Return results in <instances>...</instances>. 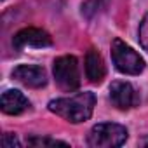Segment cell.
Listing matches in <instances>:
<instances>
[{
    "mask_svg": "<svg viewBox=\"0 0 148 148\" xmlns=\"http://www.w3.org/2000/svg\"><path fill=\"white\" fill-rule=\"evenodd\" d=\"M12 44L16 49H25V47H35V49H44V47H51L52 45V38L45 30L40 28H23L19 30L14 38Z\"/></svg>",
    "mask_w": 148,
    "mask_h": 148,
    "instance_id": "6",
    "label": "cell"
},
{
    "mask_svg": "<svg viewBox=\"0 0 148 148\" xmlns=\"http://www.w3.org/2000/svg\"><path fill=\"white\" fill-rule=\"evenodd\" d=\"M99 5H101V0H87V2L82 4V14L86 18H92L99 11Z\"/></svg>",
    "mask_w": 148,
    "mask_h": 148,
    "instance_id": "12",
    "label": "cell"
},
{
    "mask_svg": "<svg viewBox=\"0 0 148 148\" xmlns=\"http://www.w3.org/2000/svg\"><path fill=\"white\" fill-rule=\"evenodd\" d=\"M0 106H2V112L7 113V115H19V113H23L30 108V101L21 91L9 89L2 94Z\"/></svg>",
    "mask_w": 148,
    "mask_h": 148,
    "instance_id": "8",
    "label": "cell"
},
{
    "mask_svg": "<svg viewBox=\"0 0 148 148\" xmlns=\"http://www.w3.org/2000/svg\"><path fill=\"white\" fill-rule=\"evenodd\" d=\"M28 145L30 146H68V143L59 141V139H52V138H40V136H32L28 138Z\"/></svg>",
    "mask_w": 148,
    "mask_h": 148,
    "instance_id": "10",
    "label": "cell"
},
{
    "mask_svg": "<svg viewBox=\"0 0 148 148\" xmlns=\"http://www.w3.org/2000/svg\"><path fill=\"white\" fill-rule=\"evenodd\" d=\"M52 73H54L56 84L59 86L61 91L71 92V91L79 89V86H80V71H79V61H77L75 56H70V54L59 56L54 61Z\"/></svg>",
    "mask_w": 148,
    "mask_h": 148,
    "instance_id": "4",
    "label": "cell"
},
{
    "mask_svg": "<svg viewBox=\"0 0 148 148\" xmlns=\"http://www.w3.org/2000/svg\"><path fill=\"white\" fill-rule=\"evenodd\" d=\"M12 79L26 87L40 89L47 84V73L42 66L37 64H19L12 70Z\"/></svg>",
    "mask_w": 148,
    "mask_h": 148,
    "instance_id": "7",
    "label": "cell"
},
{
    "mask_svg": "<svg viewBox=\"0 0 148 148\" xmlns=\"http://www.w3.org/2000/svg\"><path fill=\"white\" fill-rule=\"evenodd\" d=\"M96 105V96L94 92H77L70 98H58L49 101L47 108L54 115L64 119L66 122L71 124H80L91 119Z\"/></svg>",
    "mask_w": 148,
    "mask_h": 148,
    "instance_id": "1",
    "label": "cell"
},
{
    "mask_svg": "<svg viewBox=\"0 0 148 148\" xmlns=\"http://www.w3.org/2000/svg\"><path fill=\"white\" fill-rule=\"evenodd\" d=\"M105 73H106V70H105V63H103L101 54L96 49H89L86 54V75H87V79L92 84H99L105 79Z\"/></svg>",
    "mask_w": 148,
    "mask_h": 148,
    "instance_id": "9",
    "label": "cell"
},
{
    "mask_svg": "<svg viewBox=\"0 0 148 148\" xmlns=\"http://www.w3.org/2000/svg\"><path fill=\"white\" fill-rule=\"evenodd\" d=\"M112 61L124 75H139L145 70V59L122 38H113L112 42Z\"/></svg>",
    "mask_w": 148,
    "mask_h": 148,
    "instance_id": "3",
    "label": "cell"
},
{
    "mask_svg": "<svg viewBox=\"0 0 148 148\" xmlns=\"http://www.w3.org/2000/svg\"><path fill=\"white\" fill-rule=\"evenodd\" d=\"M127 129L115 122L96 124L87 134V145L92 148H117L127 141Z\"/></svg>",
    "mask_w": 148,
    "mask_h": 148,
    "instance_id": "2",
    "label": "cell"
},
{
    "mask_svg": "<svg viewBox=\"0 0 148 148\" xmlns=\"http://www.w3.org/2000/svg\"><path fill=\"white\" fill-rule=\"evenodd\" d=\"M2 146H5V148H19L21 146V143H19V139L14 136V134H11V132H5L4 136H2Z\"/></svg>",
    "mask_w": 148,
    "mask_h": 148,
    "instance_id": "13",
    "label": "cell"
},
{
    "mask_svg": "<svg viewBox=\"0 0 148 148\" xmlns=\"http://www.w3.org/2000/svg\"><path fill=\"white\" fill-rule=\"evenodd\" d=\"M138 35H139V44H141V47L148 52V14L143 16V19H141V23H139Z\"/></svg>",
    "mask_w": 148,
    "mask_h": 148,
    "instance_id": "11",
    "label": "cell"
},
{
    "mask_svg": "<svg viewBox=\"0 0 148 148\" xmlns=\"http://www.w3.org/2000/svg\"><path fill=\"white\" fill-rule=\"evenodd\" d=\"M110 99L119 110H131L138 106L139 96L132 84L124 80H115L110 86Z\"/></svg>",
    "mask_w": 148,
    "mask_h": 148,
    "instance_id": "5",
    "label": "cell"
}]
</instances>
